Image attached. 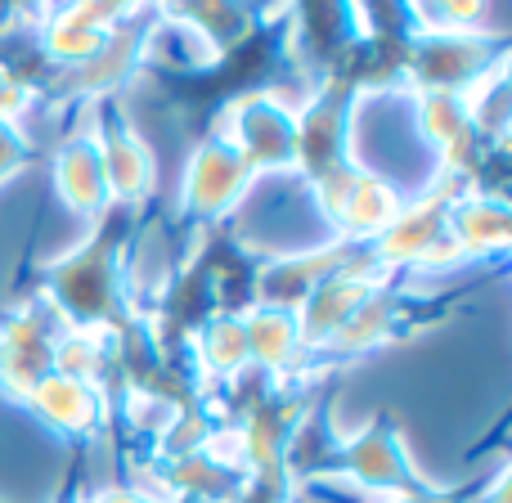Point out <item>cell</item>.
<instances>
[{
    "label": "cell",
    "mask_w": 512,
    "mask_h": 503,
    "mask_svg": "<svg viewBox=\"0 0 512 503\" xmlns=\"http://www.w3.org/2000/svg\"><path fill=\"white\" fill-rule=\"evenodd\" d=\"M144 207H108L72 252L41 265V297L68 328L117 333L140 310L131 288V252Z\"/></svg>",
    "instance_id": "obj_1"
},
{
    "label": "cell",
    "mask_w": 512,
    "mask_h": 503,
    "mask_svg": "<svg viewBox=\"0 0 512 503\" xmlns=\"http://www.w3.org/2000/svg\"><path fill=\"white\" fill-rule=\"evenodd\" d=\"M333 481L337 486L360 490V495H369L373 503L418 495V490L436 486V481L414 463V454H409L405 436H400V427L391 414L369 418V423L355 427V432H333L328 450L319 454L315 472H310L297 490L333 486Z\"/></svg>",
    "instance_id": "obj_2"
},
{
    "label": "cell",
    "mask_w": 512,
    "mask_h": 503,
    "mask_svg": "<svg viewBox=\"0 0 512 503\" xmlns=\"http://www.w3.org/2000/svg\"><path fill=\"white\" fill-rule=\"evenodd\" d=\"M441 315H445L441 297H418V292H405V288H396V283H382L378 292H369V297L355 306V315L346 319L319 351H310L306 360H301L297 373L301 378H324L337 364H351V360H360V355L382 351V346H391V342H405L418 328L436 324Z\"/></svg>",
    "instance_id": "obj_3"
},
{
    "label": "cell",
    "mask_w": 512,
    "mask_h": 503,
    "mask_svg": "<svg viewBox=\"0 0 512 503\" xmlns=\"http://www.w3.org/2000/svg\"><path fill=\"white\" fill-rule=\"evenodd\" d=\"M360 90L346 81L342 72H328L306 90L297 104V176L306 189L324 185V180L342 176L355 167V108H360Z\"/></svg>",
    "instance_id": "obj_4"
},
{
    "label": "cell",
    "mask_w": 512,
    "mask_h": 503,
    "mask_svg": "<svg viewBox=\"0 0 512 503\" xmlns=\"http://www.w3.org/2000/svg\"><path fill=\"white\" fill-rule=\"evenodd\" d=\"M463 189H468L463 180L436 171L432 185L418 198H409L396 212V221L369 243L373 261H378L391 279L405 270H441V265H454L459 252H454V243H450V207Z\"/></svg>",
    "instance_id": "obj_5"
},
{
    "label": "cell",
    "mask_w": 512,
    "mask_h": 503,
    "mask_svg": "<svg viewBox=\"0 0 512 503\" xmlns=\"http://www.w3.org/2000/svg\"><path fill=\"white\" fill-rule=\"evenodd\" d=\"M508 59L499 32H414L405 45V90L414 95H468L495 63Z\"/></svg>",
    "instance_id": "obj_6"
},
{
    "label": "cell",
    "mask_w": 512,
    "mask_h": 503,
    "mask_svg": "<svg viewBox=\"0 0 512 503\" xmlns=\"http://www.w3.org/2000/svg\"><path fill=\"white\" fill-rule=\"evenodd\" d=\"M216 135L239 149V158L252 167V176H288L297 171V104L279 90H243L221 108L212 126Z\"/></svg>",
    "instance_id": "obj_7"
},
{
    "label": "cell",
    "mask_w": 512,
    "mask_h": 503,
    "mask_svg": "<svg viewBox=\"0 0 512 503\" xmlns=\"http://www.w3.org/2000/svg\"><path fill=\"white\" fill-rule=\"evenodd\" d=\"M63 315L50 301L36 297L18 301L5 319H0V396L23 405L32 387L54 373V346L63 337Z\"/></svg>",
    "instance_id": "obj_8"
},
{
    "label": "cell",
    "mask_w": 512,
    "mask_h": 503,
    "mask_svg": "<svg viewBox=\"0 0 512 503\" xmlns=\"http://www.w3.org/2000/svg\"><path fill=\"white\" fill-rule=\"evenodd\" d=\"M252 185L256 176L248 162L239 158V149L225 135L207 131L189 149L185 176H180V216L194 225H221L248 198Z\"/></svg>",
    "instance_id": "obj_9"
},
{
    "label": "cell",
    "mask_w": 512,
    "mask_h": 503,
    "mask_svg": "<svg viewBox=\"0 0 512 503\" xmlns=\"http://www.w3.org/2000/svg\"><path fill=\"white\" fill-rule=\"evenodd\" d=\"M153 18L180 41H194L198 63H225L230 54L248 50L265 27L261 0H162Z\"/></svg>",
    "instance_id": "obj_10"
},
{
    "label": "cell",
    "mask_w": 512,
    "mask_h": 503,
    "mask_svg": "<svg viewBox=\"0 0 512 503\" xmlns=\"http://www.w3.org/2000/svg\"><path fill=\"white\" fill-rule=\"evenodd\" d=\"M310 194H315L324 221L333 225V239H342V243H373L396 221L400 207H405L400 189L387 176H378V171L360 167V162L346 167L342 176L315 185Z\"/></svg>",
    "instance_id": "obj_11"
},
{
    "label": "cell",
    "mask_w": 512,
    "mask_h": 503,
    "mask_svg": "<svg viewBox=\"0 0 512 503\" xmlns=\"http://www.w3.org/2000/svg\"><path fill=\"white\" fill-rule=\"evenodd\" d=\"M382 283H396V279L373 261L369 243H364L351 261H342L328 279H319L315 288H310V297L292 310V315H297V333H301V351L306 355L319 351V346L355 315V306H360L369 292H378ZM306 355H301V360H306Z\"/></svg>",
    "instance_id": "obj_12"
},
{
    "label": "cell",
    "mask_w": 512,
    "mask_h": 503,
    "mask_svg": "<svg viewBox=\"0 0 512 503\" xmlns=\"http://www.w3.org/2000/svg\"><path fill=\"white\" fill-rule=\"evenodd\" d=\"M95 140L104 153V176H108V194L117 207H144L153 194V180H158V158H153L149 140L131 126V117L122 113V104L104 99L95 104Z\"/></svg>",
    "instance_id": "obj_13"
},
{
    "label": "cell",
    "mask_w": 512,
    "mask_h": 503,
    "mask_svg": "<svg viewBox=\"0 0 512 503\" xmlns=\"http://www.w3.org/2000/svg\"><path fill=\"white\" fill-rule=\"evenodd\" d=\"M23 409L72 445L99 441L104 427L113 423V396L104 387H95V382L68 378V373H45L32 387V396L23 400Z\"/></svg>",
    "instance_id": "obj_14"
},
{
    "label": "cell",
    "mask_w": 512,
    "mask_h": 503,
    "mask_svg": "<svg viewBox=\"0 0 512 503\" xmlns=\"http://www.w3.org/2000/svg\"><path fill=\"white\" fill-rule=\"evenodd\" d=\"M364 243H324V248H310V252H288V256H270V261L256 265V279H252V306H279V310H297L301 301L310 297L319 279L337 270L342 261H351Z\"/></svg>",
    "instance_id": "obj_15"
},
{
    "label": "cell",
    "mask_w": 512,
    "mask_h": 503,
    "mask_svg": "<svg viewBox=\"0 0 512 503\" xmlns=\"http://www.w3.org/2000/svg\"><path fill=\"white\" fill-rule=\"evenodd\" d=\"M54 189H59L63 207L72 216H81L86 225H95L99 216L113 207V194H108V176H104V153H99L95 126H81L68 140L54 149Z\"/></svg>",
    "instance_id": "obj_16"
},
{
    "label": "cell",
    "mask_w": 512,
    "mask_h": 503,
    "mask_svg": "<svg viewBox=\"0 0 512 503\" xmlns=\"http://www.w3.org/2000/svg\"><path fill=\"white\" fill-rule=\"evenodd\" d=\"M450 243L459 261H499L512 243V207L499 189H463L450 207Z\"/></svg>",
    "instance_id": "obj_17"
},
{
    "label": "cell",
    "mask_w": 512,
    "mask_h": 503,
    "mask_svg": "<svg viewBox=\"0 0 512 503\" xmlns=\"http://www.w3.org/2000/svg\"><path fill=\"white\" fill-rule=\"evenodd\" d=\"M243 337H248V364L265 378H301V333L297 315L279 306H248L243 310Z\"/></svg>",
    "instance_id": "obj_18"
},
{
    "label": "cell",
    "mask_w": 512,
    "mask_h": 503,
    "mask_svg": "<svg viewBox=\"0 0 512 503\" xmlns=\"http://www.w3.org/2000/svg\"><path fill=\"white\" fill-rule=\"evenodd\" d=\"M189 355H194L198 378L212 391L230 387L239 373H248V337H243V319L230 310H216L194 337H189Z\"/></svg>",
    "instance_id": "obj_19"
},
{
    "label": "cell",
    "mask_w": 512,
    "mask_h": 503,
    "mask_svg": "<svg viewBox=\"0 0 512 503\" xmlns=\"http://www.w3.org/2000/svg\"><path fill=\"white\" fill-rule=\"evenodd\" d=\"M54 373H68V378L95 382L108 391L113 378V333H99V328H63L59 346H54ZM113 396V391H108Z\"/></svg>",
    "instance_id": "obj_20"
},
{
    "label": "cell",
    "mask_w": 512,
    "mask_h": 503,
    "mask_svg": "<svg viewBox=\"0 0 512 503\" xmlns=\"http://www.w3.org/2000/svg\"><path fill=\"white\" fill-rule=\"evenodd\" d=\"M490 0H409L418 32H477L486 23Z\"/></svg>",
    "instance_id": "obj_21"
},
{
    "label": "cell",
    "mask_w": 512,
    "mask_h": 503,
    "mask_svg": "<svg viewBox=\"0 0 512 503\" xmlns=\"http://www.w3.org/2000/svg\"><path fill=\"white\" fill-rule=\"evenodd\" d=\"M36 90H41V81L32 72L14 68V63H0V122H18L36 104Z\"/></svg>",
    "instance_id": "obj_22"
},
{
    "label": "cell",
    "mask_w": 512,
    "mask_h": 503,
    "mask_svg": "<svg viewBox=\"0 0 512 503\" xmlns=\"http://www.w3.org/2000/svg\"><path fill=\"white\" fill-rule=\"evenodd\" d=\"M230 503H297V486H292L288 468H261L248 472V481Z\"/></svg>",
    "instance_id": "obj_23"
},
{
    "label": "cell",
    "mask_w": 512,
    "mask_h": 503,
    "mask_svg": "<svg viewBox=\"0 0 512 503\" xmlns=\"http://www.w3.org/2000/svg\"><path fill=\"white\" fill-rule=\"evenodd\" d=\"M32 162V140L18 131V122H0V185Z\"/></svg>",
    "instance_id": "obj_24"
},
{
    "label": "cell",
    "mask_w": 512,
    "mask_h": 503,
    "mask_svg": "<svg viewBox=\"0 0 512 503\" xmlns=\"http://www.w3.org/2000/svg\"><path fill=\"white\" fill-rule=\"evenodd\" d=\"M481 481H463V486H427L418 495H400V499H378V503H477Z\"/></svg>",
    "instance_id": "obj_25"
},
{
    "label": "cell",
    "mask_w": 512,
    "mask_h": 503,
    "mask_svg": "<svg viewBox=\"0 0 512 503\" xmlns=\"http://www.w3.org/2000/svg\"><path fill=\"white\" fill-rule=\"evenodd\" d=\"M72 503H153L144 490H135V486H104V490H90V495H81L77 490V499Z\"/></svg>",
    "instance_id": "obj_26"
},
{
    "label": "cell",
    "mask_w": 512,
    "mask_h": 503,
    "mask_svg": "<svg viewBox=\"0 0 512 503\" xmlns=\"http://www.w3.org/2000/svg\"><path fill=\"white\" fill-rule=\"evenodd\" d=\"M72 499H77V472H72V477L50 495V503H72Z\"/></svg>",
    "instance_id": "obj_27"
},
{
    "label": "cell",
    "mask_w": 512,
    "mask_h": 503,
    "mask_svg": "<svg viewBox=\"0 0 512 503\" xmlns=\"http://www.w3.org/2000/svg\"><path fill=\"white\" fill-rule=\"evenodd\" d=\"M162 5V0H144V9H158Z\"/></svg>",
    "instance_id": "obj_28"
},
{
    "label": "cell",
    "mask_w": 512,
    "mask_h": 503,
    "mask_svg": "<svg viewBox=\"0 0 512 503\" xmlns=\"http://www.w3.org/2000/svg\"><path fill=\"white\" fill-rule=\"evenodd\" d=\"M0 503H18V499H5V495H0Z\"/></svg>",
    "instance_id": "obj_29"
}]
</instances>
